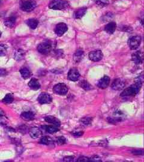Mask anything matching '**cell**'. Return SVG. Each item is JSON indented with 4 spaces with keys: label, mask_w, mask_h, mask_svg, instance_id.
<instances>
[{
    "label": "cell",
    "mask_w": 144,
    "mask_h": 162,
    "mask_svg": "<svg viewBox=\"0 0 144 162\" xmlns=\"http://www.w3.org/2000/svg\"><path fill=\"white\" fill-rule=\"evenodd\" d=\"M56 142L59 145H64L66 143V139L64 136H59L56 139Z\"/></svg>",
    "instance_id": "31"
},
{
    "label": "cell",
    "mask_w": 144,
    "mask_h": 162,
    "mask_svg": "<svg viewBox=\"0 0 144 162\" xmlns=\"http://www.w3.org/2000/svg\"><path fill=\"white\" fill-rule=\"evenodd\" d=\"M116 28V23L114 22H111L105 26L104 30L108 34H112L115 32Z\"/></svg>",
    "instance_id": "15"
},
{
    "label": "cell",
    "mask_w": 144,
    "mask_h": 162,
    "mask_svg": "<svg viewBox=\"0 0 144 162\" xmlns=\"http://www.w3.org/2000/svg\"><path fill=\"white\" fill-rule=\"evenodd\" d=\"M1 32L0 31V37H1Z\"/></svg>",
    "instance_id": "40"
},
{
    "label": "cell",
    "mask_w": 144,
    "mask_h": 162,
    "mask_svg": "<svg viewBox=\"0 0 144 162\" xmlns=\"http://www.w3.org/2000/svg\"><path fill=\"white\" fill-rule=\"evenodd\" d=\"M42 128L44 129V130L49 133H54L59 131V129L58 128V126L55 125H44L43 126Z\"/></svg>",
    "instance_id": "20"
},
{
    "label": "cell",
    "mask_w": 144,
    "mask_h": 162,
    "mask_svg": "<svg viewBox=\"0 0 144 162\" xmlns=\"http://www.w3.org/2000/svg\"><path fill=\"white\" fill-rule=\"evenodd\" d=\"M53 91L56 94L64 96L67 93L68 87L64 83H59L54 87Z\"/></svg>",
    "instance_id": "3"
},
{
    "label": "cell",
    "mask_w": 144,
    "mask_h": 162,
    "mask_svg": "<svg viewBox=\"0 0 144 162\" xmlns=\"http://www.w3.org/2000/svg\"><path fill=\"white\" fill-rule=\"evenodd\" d=\"M71 134L73 135V136H76V137H79V136H81L83 135V132H82V131H73V132H71Z\"/></svg>",
    "instance_id": "33"
},
{
    "label": "cell",
    "mask_w": 144,
    "mask_h": 162,
    "mask_svg": "<svg viewBox=\"0 0 144 162\" xmlns=\"http://www.w3.org/2000/svg\"><path fill=\"white\" fill-rule=\"evenodd\" d=\"M15 24H16V18L14 16H11L6 19V20L4 21V25L8 28L13 27Z\"/></svg>",
    "instance_id": "22"
},
{
    "label": "cell",
    "mask_w": 144,
    "mask_h": 162,
    "mask_svg": "<svg viewBox=\"0 0 144 162\" xmlns=\"http://www.w3.org/2000/svg\"><path fill=\"white\" fill-rule=\"evenodd\" d=\"M67 25L65 23H59L55 28V32L58 36L61 37L67 32Z\"/></svg>",
    "instance_id": "7"
},
{
    "label": "cell",
    "mask_w": 144,
    "mask_h": 162,
    "mask_svg": "<svg viewBox=\"0 0 144 162\" xmlns=\"http://www.w3.org/2000/svg\"><path fill=\"white\" fill-rule=\"evenodd\" d=\"M109 84H110L109 77L107 76H104L99 80L98 84H97V87L100 88L104 89L109 86Z\"/></svg>",
    "instance_id": "13"
},
{
    "label": "cell",
    "mask_w": 144,
    "mask_h": 162,
    "mask_svg": "<svg viewBox=\"0 0 144 162\" xmlns=\"http://www.w3.org/2000/svg\"><path fill=\"white\" fill-rule=\"evenodd\" d=\"M37 100L40 104L43 105V104H47L51 103L52 98L49 94L46 93V92H42V93H41L39 96Z\"/></svg>",
    "instance_id": "9"
},
{
    "label": "cell",
    "mask_w": 144,
    "mask_h": 162,
    "mask_svg": "<svg viewBox=\"0 0 144 162\" xmlns=\"http://www.w3.org/2000/svg\"><path fill=\"white\" fill-rule=\"evenodd\" d=\"M27 24L31 29L35 30L38 26L39 22L35 19H30L27 21Z\"/></svg>",
    "instance_id": "24"
},
{
    "label": "cell",
    "mask_w": 144,
    "mask_h": 162,
    "mask_svg": "<svg viewBox=\"0 0 144 162\" xmlns=\"http://www.w3.org/2000/svg\"><path fill=\"white\" fill-rule=\"evenodd\" d=\"M77 161H85V162H87V161H90V158H88V157H79L78 160H77Z\"/></svg>",
    "instance_id": "34"
},
{
    "label": "cell",
    "mask_w": 144,
    "mask_h": 162,
    "mask_svg": "<svg viewBox=\"0 0 144 162\" xmlns=\"http://www.w3.org/2000/svg\"><path fill=\"white\" fill-rule=\"evenodd\" d=\"M25 51H24L22 49H19L15 54V58L16 60H22V58H23L24 56H25Z\"/></svg>",
    "instance_id": "26"
},
{
    "label": "cell",
    "mask_w": 144,
    "mask_h": 162,
    "mask_svg": "<svg viewBox=\"0 0 144 162\" xmlns=\"http://www.w3.org/2000/svg\"><path fill=\"white\" fill-rule=\"evenodd\" d=\"M52 49V43L49 42H44L37 46V51L42 54H49Z\"/></svg>",
    "instance_id": "5"
},
{
    "label": "cell",
    "mask_w": 144,
    "mask_h": 162,
    "mask_svg": "<svg viewBox=\"0 0 144 162\" xmlns=\"http://www.w3.org/2000/svg\"><path fill=\"white\" fill-rule=\"evenodd\" d=\"M7 75V72L4 68H0V76H4Z\"/></svg>",
    "instance_id": "37"
},
{
    "label": "cell",
    "mask_w": 144,
    "mask_h": 162,
    "mask_svg": "<svg viewBox=\"0 0 144 162\" xmlns=\"http://www.w3.org/2000/svg\"><path fill=\"white\" fill-rule=\"evenodd\" d=\"M3 117H0V124H4L5 123V121L2 118Z\"/></svg>",
    "instance_id": "39"
},
{
    "label": "cell",
    "mask_w": 144,
    "mask_h": 162,
    "mask_svg": "<svg viewBox=\"0 0 144 162\" xmlns=\"http://www.w3.org/2000/svg\"><path fill=\"white\" fill-rule=\"evenodd\" d=\"M37 6V3L34 0H28V1H24L21 5V9L24 11L29 12L32 11Z\"/></svg>",
    "instance_id": "6"
},
{
    "label": "cell",
    "mask_w": 144,
    "mask_h": 162,
    "mask_svg": "<svg viewBox=\"0 0 144 162\" xmlns=\"http://www.w3.org/2000/svg\"><path fill=\"white\" fill-rule=\"evenodd\" d=\"M90 161H102V160L98 157H94L90 158Z\"/></svg>",
    "instance_id": "35"
},
{
    "label": "cell",
    "mask_w": 144,
    "mask_h": 162,
    "mask_svg": "<svg viewBox=\"0 0 144 162\" xmlns=\"http://www.w3.org/2000/svg\"><path fill=\"white\" fill-rule=\"evenodd\" d=\"M125 81L121 79H116L114 80L111 85V87L114 90H121L125 87Z\"/></svg>",
    "instance_id": "10"
},
{
    "label": "cell",
    "mask_w": 144,
    "mask_h": 162,
    "mask_svg": "<svg viewBox=\"0 0 144 162\" xmlns=\"http://www.w3.org/2000/svg\"><path fill=\"white\" fill-rule=\"evenodd\" d=\"M95 2L97 6L102 7H106L109 4V0H95Z\"/></svg>",
    "instance_id": "29"
},
{
    "label": "cell",
    "mask_w": 144,
    "mask_h": 162,
    "mask_svg": "<svg viewBox=\"0 0 144 162\" xmlns=\"http://www.w3.org/2000/svg\"><path fill=\"white\" fill-rule=\"evenodd\" d=\"M69 7V3L66 0H52L49 7L53 10H62Z\"/></svg>",
    "instance_id": "2"
},
{
    "label": "cell",
    "mask_w": 144,
    "mask_h": 162,
    "mask_svg": "<svg viewBox=\"0 0 144 162\" xmlns=\"http://www.w3.org/2000/svg\"><path fill=\"white\" fill-rule=\"evenodd\" d=\"M92 118L91 117H84L80 120V123L83 125H90L92 123Z\"/></svg>",
    "instance_id": "28"
},
{
    "label": "cell",
    "mask_w": 144,
    "mask_h": 162,
    "mask_svg": "<svg viewBox=\"0 0 144 162\" xmlns=\"http://www.w3.org/2000/svg\"><path fill=\"white\" fill-rule=\"evenodd\" d=\"M20 73L22 76V77L23 79H28L29 78L31 75V72L30 70V69L27 67H23L20 70Z\"/></svg>",
    "instance_id": "23"
},
{
    "label": "cell",
    "mask_w": 144,
    "mask_h": 162,
    "mask_svg": "<svg viewBox=\"0 0 144 162\" xmlns=\"http://www.w3.org/2000/svg\"><path fill=\"white\" fill-rule=\"evenodd\" d=\"M84 56V52L82 49H78L73 55V60L76 63H79L82 61Z\"/></svg>",
    "instance_id": "16"
},
{
    "label": "cell",
    "mask_w": 144,
    "mask_h": 162,
    "mask_svg": "<svg viewBox=\"0 0 144 162\" xmlns=\"http://www.w3.org/2000/svg\"><path fill=\"white\" fill-rule=\"evenodd\" d=\"M29 134L33 139H36L40 137L42 135V131L37 127H33L29 130Z\"/></svg>",
    "instance_id": "14"
},
{
    "label": "cell",
    "mask_w": 144,
    "mask_h": 162,
    "mask_svg": "<svg viewBox=\"0 0 144 162\" xmlns=\"http://www.w3.org/2000/svg\"><path fill=\"white\" fill-rule=\"evenodd\" d=\"M14 99L13 96H12L11 94H7L5 97L3 99V102L5 103H11L13 102Z\"/></svg>",
    "instance_id": "30"
},
{
    "label": "cell",
    "mask_w": 144,
    "mask_h": 162,
    "mask_svg": "<svg viewBox=\"0 0 144 162\" xmlns=\"http://www.w3.org/2000/svg\"><path fill=\"white\" fill-rule=\"evenodd\" d=\"M40 144H44V145H50L54 143L53 140L52 139V138H51L49 136H44L41 139H40Z\"/></svg>",
    "instance_id": "25"
},
{
    "label": "cell",
    "mask_w": 144,
    "mask_h": 162,
    "mask_svg": "<svg viewBox=\"0 0 144 162\" xmlns=\"http://www.w3.org/2000/svg\"><path fill=\"white\" fill-rule=\"evenodd\" d=\"M87 10V8L82 7L76 10L74 13V17L76 19H81L84 15H85Z\"/></svg>",
    "instance_id": "17"
},
{
    "label": "cell",
    "mask_w": 144,
    "mask_h": 162,
    "mask_svg": "<svg viewBox=\"0 0 144 162\" xmlns=\"http://www.w3.org/2000/svg\"><path fill=\"white\" fill-rule=\"evenodd\" d=\"M28 86L31 89L34 90L39 89V88H40V87H41L39 80L35 78H32L30 80V82L28 83Z\"/></svg>",
    "instance_id": "18"
},
{
    "label": "cell",
    "mask_w": 144,
    "mask_h": 162,
    "mask_svg": "<svg viewBox=\"0 0 144 162\" xmlns=\"http://www.w3.org/2000/svg\"><path fill=\"white\" fill-rule=\"evenodd\" d=\"M68 79L71 81H77L80 77V73L78 69L75 68H71L68 73Z\"/></svg>",
    "instance_id": "11"
},
{
    "label": "cell",
    "mask_w": 144,
    "mask_h": 162,
    "mask_svg": "<svg viewBox=\"0 0 144 162\" xmlns=\"http://www.w3.org/2000/svg\"><path fill=\"white\" fill-rule=\"evenodd\" d=\"M7 54V48L4 44H0V56H5Z\"/></svg>",
    "instance_id": "32"
},
{
    "label": "cell",
    "mask_w": 144,
    "mask_h": 162,
    "mask_svg": "<svg viewBox=\"0 0 144 162\" xmlns=\"http://www.w3.org/2000/svg\"><path fill=\"white\" fill-rule=\"evenodd\" d=\"M4 115H5V113L4 111L2 109H0V117H4Z\"/></svg>",
    "instance_id": "38"
},
{
    "label": "cell",
    "mask_w": 144,
    "mask_h": 162,
    "mask_svg": "<svg viewBox=\"0 0 144 162\" xmlns=\"http://www.w3.org/2000/svg\"><path fill=\"white\" fill-rule=\"evenodd\" d=\"M44 120L45 121L47 122V123H51V124H53L54 125H55L58 127H59L60 125V124H61V123H60V121L53 117V116H47V117H46L44 118Z\"/></svg>",
    "instance_id": "21"
},
{
    "label": "cell",
    "mask_w": 144,
    "mask_h": 162,
    "mask_svg": "<svg viewBox=\"0 0 144 162\" xmlns=\"http://www.w3.org/2000/svg\"><path fill=\"white\" fill-rule=\"evenodd\" d=\"M79 86L83 88L85 90H89L91 88V85L88 82V81L87 80H82L80 81V82H79Z\"/></svg>",
    "instance_id": "27"
},
{
    "label": "cell",
    "mask_w": 144,
    "mask_h": 162,
    "mask_svg": "<svg viewBox=\"0 0 144 162\" xmlns=\"http://www.w3.org/2000/svg\"><path fill=\"white\" fill-rule=\"evenodd\" d=\"M74 159V157L72 156H68V157H66L64 158V161H73Z\"/></svg>",
    "instance_id": "36"
},
{
    "label": "cell",
    "mask_w": 144,
    "mask_h": 162,
    "mask_svg": "<svg viewBox=\"0 0 144 162\" xmlns=\"http://www.w3.org/2000/svg\"><path fill=\"white\" fill-rule=\"evenodd\" d=\"M128 45L129 48L131 50H135L138 49L141 43V39L140 37L138 36H135L130 37L128 40Z\"/></svg>",
    "instance_id": "4"
},
{
    "label": "cell",
    "mask_w": 144,
    "mask_h": 162,
    "mask_svg": "<svg viewBox=\"0 0 144 162\" xmlns=\"http://www.w3.org/2000/svg\"><path fill=\"white\" fill-rule=\"evenodd\" d=\"M103 57V54L102 52L100 50L92 51L89 54L90 60L94 62L100 61L101 60H102Z\"/></svg>",
    "instance_id": "8"
},
{
    "label": "cell",
    "mask_w": 144,
    "mask_h": 162,
    "mask_svg": "<svg viewBox=\"0 0 144 162\" xmlns=\"http://www.w3.org/2000/svg\"><path fill=\"white\" fill-rule=\"evenodd\" d=\"M143 83V77L139 76L136 79L135 83L130 87L125 89L120 94L121 97L135 96L139 92Z\"/></svg>",
    "instance_id": "1"
},
{
    "label": "cell",
    "mask_w": 144,
    "mask_h": 162,
    "mask_svg": "<svg viewBox=\"0 0 144 162\" xmlns=\"http://www.w3.org/2000/svg\"><path fill=\"white\" fill-rule=\"evenodd\" d=\"M20 117L24 120L31 121L34 118V113L31 111L23 112L20 115Z\"/></svg>",
    "instance_id": "19"
},
{
    "label": "cell",
    "mask_w": 144,
    "mask_h": 162,
    "mask_svg": "<svg viewBox=\"0 0 144 162\" xmlns=\"http://www.w3.org/2000/svg\"><path fill=\"white\" fill-rule=\"evenodd\" d=\"M131 60L136 64H140L143 62V54L141 51H137L131 55Z\"/></svg>",
    "instance_id": "12"
}]
</instances>
